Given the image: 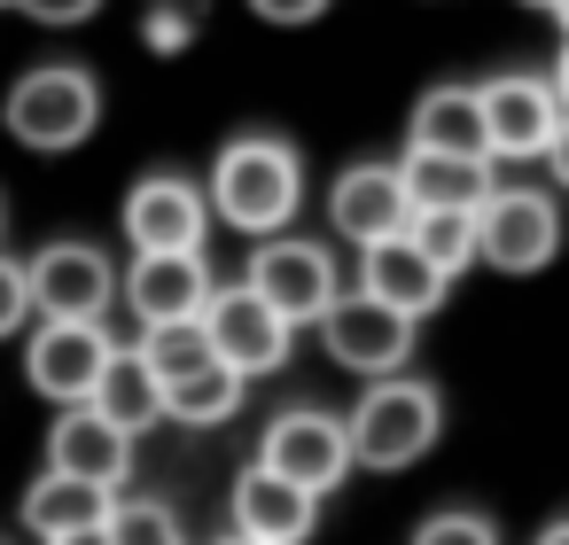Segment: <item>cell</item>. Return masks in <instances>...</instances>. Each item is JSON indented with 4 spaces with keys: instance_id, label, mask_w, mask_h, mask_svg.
Listing matches in <instances>:
<instances>
[{
    "instance_id": "6da1fadb",
    "label": "cell",
    "mask_w": 569,
    "mask_h": 545,
    "mask_svg": "<svg viewBox=\"0 0 569 545\" xmlns=\"http://www.w3.org/2000/svg\"><path fill=\"white\" fill-rule=\"evenodd\" d=\"M211 219H227L234 234H281L297 211H305V164H297V149L289 141H273V133H242V141H227L219 149V164H211Z\"/></svg>"
},
{
    "instance_id": "7a4b0ae2",
    "label": "cell",
    "mask_w": 569,
    "mask_h": 545,
    "mask_svg": "<svg viewBox=\"0 0 569 545\" xmlns=\"http://www.w3.org/2000/svg\"><path fill=\"white\" fill-rule=\"evenodd\" d=\"M437 428H445V405H437V390L429 382H413V374H375L367 382V397L343 413V444H351V467H413L429 444H437Z\"/></svg>"
},
{
    "instance_id": "3957f363",
    "label": "cell",
    "mask_w": 569,
    "mask_h": 545,
    "mask_svg": "<svg viewBox=\"0 0 569 545\" xmlns=\"http://www.w3.org/2000/svg\"><path fill=\"white\" fill-rule=\"evenodd\" d=\"M0 118H9V133L40 157H63L79 141H94L102 125V87L79 71V63H40L9 87V102H0Z\"/></svg>"
},
{
    "instance_id": "277c9868",
    "label": "cell",
    "mask_w": 569,
    "mask_h": 545,
    "mask_svg": "<svg viewBox=\"0 0 569 545\" xmlns=\"http://www.w3.org/2000/svg\"><path fill=\"white\" fill-rule=\"evenodd\" d=\"M561 250V211L546 188H491L476 203V265L491 273H538Z\"/></svg>"
},
{
    "instance_id": "5b68a950",
    "label": "cell",
    "mask_w": 569,
    "mask_h": 545,
    "mask_svg": "<svg viewBox=\"0 0 569 545\" xmlns=\"http://www.w3.org/2000/svg\"><path fill=\"white\" fill-rule=\"evenodd\" d=\"M242 289H258L289 327H312V320L328 312V296H343V273H336V258H328L320 242H305V234H266V242L250 250Z\"/></svg>"
},
{
    "instance_id": "8992f818",
    "label": "cell",
    "mask_w": 569,
    "mask_h": 545,
    "mask_svg": "<svg viewBox=\"0 0 569 545\" xmlns=\"http://www.w3.org/2000/svg\"><path fill=\"white\" fill-rule=\"evenodd\" d=\"M203 343H211L219 366H234L242 382H258V374H281V366H289L297 327H289L258 289H211V304H203Z\"/></svg>"
},
{
    "instance_id": "52a82bcc",
    "label": "cell",
    "mask_w": 569,
    "mask_h": 545,
    "mask_svg": "<svg viewBox=\"0 0 569 545\" xmlns=\"http://www.w3.org/2000/svg\"><path fill=\"white\" fill-rule=\"evenodd\" d=\"M312 327H320V343H328V359L343 374H367L375 382V374H398L413 359V327L421 320H406V312L375 304L367 289H351V296H328V312Z\"/></svg>"
},
{
    "instance_id": "ba28073f",
    "label": "cell",
    "mask_w": 569,
    "mask_h": 545,
    "mask_svg": "<svg viewBox=\"0 0 569 545\" xmlns=\"http://www.w3.org/2000/svg\"><path fill=\"white\" fill-rule=\"evenodd\" d=\"M476 102H483V157H491V164H530V157H546V141H553V125H561V102H553L546 79L499 71V79L476 87Z\"/></svg>"
},
{
    "instance_id": "9c48e42d",
    "label": "cell",
    "mask_w": 569,
    "mask_h": 545,
    "mask_svg": "<svg viewBox=\"0 0 569 545\" xmlns=\"http://www.w3.org/2000/svg\"><path fill=\"white\" fill-rule=\"evenodd\" d=\"M24 289H32L40 320H102L118 304V265L94 242H48L24 265Z\"/></svg>"
},
{
    "instance_id": "30bf717a",
    "label": "cell",
    "mask_w": 569,
    "mask_h": 545,
    "mask_svg": "<svg viewBox=\"0 0 569 545\" xmlns=\"http://www.w3.org/2000/svg\"><path fill=\"white\" fill-rule=\"evenodd\" d=\"M110 351L118 343L102 335V320H40L32 351H24V374H32V390L48 405H87L102 366H110Z\"/></svg>"
},
{
    "instance_id": "8fae6325",
    "label": "cell",
    "mask_w": 569,
    "mask_h": 545,
    "mask_svg": "<svg viewBox=\"0 0 569 545\" xmlns=\"http://www.w3.org/2000/svg\"><path fill=\"white\" fill-rule=\"evenodd\" d=\"M258 467H273V475L305 483L312 498H328V491L351 475L343 413H320V405H297V413H281V421L266 428V452H258Z\"/></svg>"
},
{
    "instance_id": "7c38bea8",
    "label": "cell",
    "mask_w": 569,
    "mask_h": 545,
    "mask_svg": "<svg viewBox=\"0 0 569 545\" xmlns=\"http://www.w3.org/2000/svg\"><path fill=\"white\" fill-rule=\"evenodd\" d=\"M211 289L219 281H211L203 250H133V273L118 281V296L133 304L141 327H157V320H203Z\"/></svg>"
},
{
    "instance_id": "4fadbf2b",
    "label": "cell",
    "mask_w": 569,
    "mask_h": 545,
    "mask_svg": "<svg viewBox=\"0 0 569 545\" xmlns=\"http://www.w3.org/2000/svg\"><path fill=\"white\" fill-rule=\"evenodd\" d=\"M203 234H211V203L180 172H157L126 195V242L133 250H203Z\"/></svg>"
},
{
    "instance_id": "5bb4252c",
    "label": "cell",
    "mask_w": 569,
    "mask_h": 545,
    "mask_svg": "<svg viewBox=\"0 0 569 545\" xmlns=\"http://www.w3.org/2000/svg\"><path fill=\"white\" fill-rule=\"evenodd\" d=\"M406 219H413V203H406L398 164H351V172L336 180V195H328V226H336L351 250H367V242H382V234H406Z\"/></svg>"
},
{
    "instance_id": "9a60e30c",
    "label": "cell",
    "mask_w": 569,
    "mask_h": 545,
    "mask_svg": "<svg viewBox=\"0 0 569 545\" xmlns=\"http://www.w3.org/2000/svg\"><path fill=\"white\" fill-rule=\"evenodd\" d=\"M48 467H56V475H79V483L118 491V483H126V467H133V436H126L110 413H94V405H63V421L48 428Z\"/></svg>"
},
{
    "instance_id": "2e32d148",
    "label": "cell",
    "mask_w": 569,
    "mask_h": 545,
    "mask_svg": "<svg viewBox=\"0 0 569 545\" xmlns=\"http://www.w3.org/2000/svg\"><path fill=\"white\" fill-rule=\"evenodd\" d=\"M312 522H320V498L305 483H289V475H273L258 460L242 467V483H234V529L242 537H258V545H305Z\"/></svg>"
},
{
    "instance_id": "e0dca14e",
    "label": "cell",
    "mask_w": 569,
    "mask_h": 545,
    "mask_svg": "<svg viewBox=\"0 0 569 545\" xmlns=\"http://www.w3.org/2000/svg\"><path fill=\"white\" fill-rule=\"evenodd\" d=\"M359 289L375 296V304H390V312H406V320H429L437 304H445V273L406 242V234H382V242H367L359 250Z\"/></svg>"
},
{
    "instance_id": "ac0fdd59",
    "label": "cell",
    "mask_w": 569,
    "mask_h": 545,
    "mask_svg": "<svg viewBox=\"0 0 569 545\" xmlns=\"http://www.w3.org/2000/svg\"><path fill=\"white\" fill-rule=\"evenodd\" d=\"M398 180H406V203L413 211H476L499 188L491 157H429V149H406Z\"/></svg>"
},
{
    "instance_id": "d6986e66",
    "label": "cell",
    "mask_w": 569,
    "mask_h": 545,
    "mask_svg": "<svg viewBox=\"0 0 569 545\" xmlns=\"http://www.w3.org/2000/svg\"><path fill=\"white\" fill-rule=\"evenodd\" d=\"M413 149H429V157H483V102H476V87H429L413 102Z\"/></svg>"
},
{
    "instance_id": "ffe728a7",
    "label": "cell",
    "mask_w": 569,
    "mask_h": 545,
    "mask_svg": "<svg viewBox=\"0 0 569 545\" xmlns=\"http://www.w3.org/2000/svg\"><path fill=\"white\" fill-rule=\"evenodd\" d=\"M110 498L118 491H102V483H79V475H40L32 491H24V529L48 545V537H63V529H94L102 514H110Z\"/></svg>"
},
{
    "instance_id": "44dd1931",
    "label": "cell",
    "mask_w": 569,
    "mask_h": 545,
    "mask_svg": "<svg viewBox=\"0 0 569 545\" xmlns=\"http://www.w3.org/2000/svg\"><path fill=\"white\" fill-rule=\"evenodd\" d=\"M94 413H110L126 436H141L149 421H164V382L141 366V351H110V366H102V382H94V397H87Z\"/></svg>"
},
{
    "instance_id": "7402d4cb",
    "label": "cell",
    "mask_w": 569,
    "mask_h": 545,
    "mask_svg": "<svg viewBox=\"0 0 569 545\" xmlns=\"http://www.w3.org/2000/svg\"><path fill=\"white\" fill-rule=\"evenodd\" d=\"M242 374L234 366H219V359H203L196 374H180V382H164V421H180V428H219V421H234L242 413Z\"/></svg>"
},
{
    "instance_id": "603a6c76",
    "label": "cell",
    "mask_w": 569,
    "mask_h": 545,
    "mask_svg": "<svg viewBox=\"0 0 569 545\" xmlns=\"http://www.w3.org/2000/svg\"><path fill=\"white\" fill-rule=\"evenodd\" d=\"M406 242H413L445 281H460V273L476 265V211H413V219H406Z\"/></svg>"
},
{
    "instance_id": "cb8c5ba5",
    "label": "cell",
    "mask_w": 569,
    "mask_h": 545,
    "mask_svg": "<svg viewBox=\"0 0 569 545\" xmlns=\"http://www.w3.org/2000/svg\"><path fill=\"white\" fill-rule=\"evenodd\" d=\"M141 366L157 374V382H180V374H196L203 359H211V343H203V320H157V327H141Z\"/></svg>"
},
{
    "instance_id": "d4e9b609",
    "label": "cell",
    "mask_w": 569,
    "mask_h": 545,
    "mask_svg": "<svg viewBox=\"0 0 569 545\" xmlns=\"http://www.w3.org/2000/svg\"><path fill=\"white\" fill-rule=\"evenodd\" d=\"M102 537L110 545H188V529H180V514L164 498H110Z\"/></svg>"
},
{
    "instance_id": "484cf974",
    "label": "cell",
    "mask_w": 569,
    "mask_h": 545,
    "mask_svg": "<svg viewBox=\"0 0 569 545\" xmlns=\"http://www.w3.org/2000/svg\"><path fill=\"white\" fill-rule=\"evenodd\" d=\"M196 24H203V17L188 9V0H157V9L141 17V48H149V55H180V48L196 40Z\"/></svg>"
},
{
    "instance_id": "4316f807",
    "label": "cell",
    "mask_w": 569,
    "mask_h": 545,
    "mask_svg": "<svg viewBox=\"0 0 569 545\" xmlns=\"http://www.w3.org/2000/svg\"><path fill=\"white\" fill-rule=\"evenodd\" d=\"M413 545H499V529L483 514H468V506H445V514H429L413 529Z\"/></svg>"
},
{
    "instance_id": "83f0119b",
    "label": "cell",
    "mask_w": 569,
    "mask_h": 545,
    "mask_svg": "<svg viewBox=\"0 0 569 545\" xmlns=\"http://www.w3.org/2000/svg\"><path fill=\"white\" fill-rule=\"evenodd\" d=\"M32 320V289H24V265L0 258V335H17Z\"/></svg>"
},
{
    "instance_id": "f1b7e54d",
    "label": "cell",
    "mask_w": 569,
    "mask_h": 545,
    "mask_svg": "<svg viewBox=\"0 0 569 545\" xmlns=\"http://www.w3.org/2000/svg\"><path fill=\"white\" fill-rule=\"evenodd\" d=\"M17 9H24L32 24H87L102 0H17Z\"/></svg>"
},
{
    "instance_id": "f546056e",
    "label": "cell",
    "mask_w": 569,
    "mask_h": 545,
    "mask_svg": "<svg viewBox=\"0 0 569 545\" xmlns=\"http://www.w3.org/2000/svg\"><path fill=\"white\" fill-rule=\"evenodd\" d=\"M250 17H266V24H312V17H328V0H250Z\"/></svg>"
},
{
    "instance_id": "4dcf8cb0",
    "label": "cell",
    "mask_w": 569,
    "mask_h": 545,
    "mask_svg": "<svg viewBox=\"0 0 569 545\" xmlns=\"http://www.w3.org/2000/svg\"><path fill=\"white\" fill-rule=\"evenodd\" d=\"M546 172L569 188V118H561V125H553V141H546Z\"/></svg>"
},
{
    "instance_id": "1f68e13d",
    "label": "cell",
    "mask_w": 569,
    "mask_h": 545,
    "mask_svg": "<svg viewBox=\"0 0 569 545\" xmlns=\"http://www.w3.org/2000/svg\"><path fill=\"white\" fill-rule=\"evenodd\" d=\"M546 87H553V102H561V118H569V48H561V63H553V79H546Z\"/></svg>"
},
{
    "instance_id": "d6a6232c",
    "label": "cell",
    "mask_w": 569,
    "mask_h": 545,
    "mask_svg": "<svg viewBox=\"0 0 569 545\" xmlns=\"http://www.w3.org/2000/svg\"><path fill=\"white\" fill-rule=\"evenodd\" d=\"M48 545H110V537H102V522H94V529H63V537H48Z\"/></svg>"
},
{
    "instance_id": "836d02e7",
    "label": "cell",
    "mask_w": 569,
    "mask_h": 545,
    "mask_svg": "<svg viewBox=\"0 0 569 545\" xmlns=\"http://www.w3.org/2000/svg\"><path fill=\"white\" fill-rule=\"evenodd\" d=\"M538 545H569V522H546V529H538Z\"/></svg>"
},
{
    "instance_id": "e575fe53",
    "label": "cell",
    "mask_w": 569,
    "mask_h": 545,
    "mask_svg": "<svg viewBox=\"0 0 569 545\" xmlns=\"http://www.w3.org/2000/svg\"><path fill=\"white\" fill-rule=\"evenodd\" d=\"M546 17H553V24H561V32H569V0H553V9H546Z\"/></svg>"
},
{
    "instance_id": "d590c367",
    "label": "cell",
    "mask_w": 569,
    "mask_h": 545,
    "mask_svg": "<svg viewBox=\"0 0 569 545\" xmlns=\"http://www.w3.org/2000/svg\"><path fill=\"white\" fill-rule=\"evenodd\" d=\"M219 545H258V537H242V529H227V537H219Z\"/></svg>"
},
{
    "instance_id": "8d00e7d4",
    "label": "cell",
    "mask_w": 569,
    "mask_h": 545,
    "mask_svg": "<svg viewBox=\"0 0 569 545\" xmlns=\"http://www.w3.org/2000/svg\"><path fill=\"white\" fill-rule=\"evenodd\" d=\"M530 9H553V0H530Z\"/></svg>"
},
{
    "instance_id": "74e56055",
    "label": "cell",
    "mask_w": 569,
    "mask_h": 545,
    "mask_svg": "<svg viewBox=\"0 0 569 545\" xmlns=\"http://www.w3.org/2000/svg\"><path fill=\"white\" fill-rule=\"evenodd\" d=\"M0 9H17V0H0Z\"/></svg>"
}]
</instances>
